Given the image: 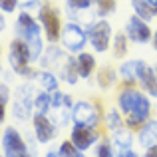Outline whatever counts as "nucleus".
I'll return each instance as SVG.
<instances>
[{"mask_svg":"<svg viewBox=\"0 0 157 157\" xmlns=\"http://www.w3.org/2000/svg\"><path fill=\"white\" fill-rule=\"evenodd\" d=\"M117 107L121 113H125L127 129L139 131V127L151 117V100L145 92H139L135 86H121L117 94Z\"/></svg>","mask_w":157,"mask_h":157,"instance_id":"obj_1","label":"nucleus"},{"mask_svg":"<svg viewBox=\"0 0 157 157\" xmlns=\"http://www.w3.org/2000/svg\"><path fill=\"white\" fill-rule=\"evenodd\" d=\"M18 34L30 48L32 60H38L42 56V38H40V26L34 18L30 16V12L24 10L18 16Z\"/></svg>","mask_w":157,"mask_h":157,"instance_id":"obj_2","label":"nucleus"},{"mask_svg":"<svg viewBox=\"0 0 157 157\" xmlns=\"http://www.w3.org/2000/svg\"><path fill=\"white\" fill-rule=\"evenodd\" d=\"M38 18H40V24L44 26L46 38L50 40V42L60 40V30H62L60 12H58L50 2H44V4L38 6Z\"/></svg>","mask_w":157,"mask_h":157,"instance_id":"obj_3","label":"nucleus"},{"mask_svg":"<svg viewBox=\"0 0 157 157\" xmlns=\"http://www.w3.org/2000/svg\"><path fill=\"white\" fill-rule=\"evenodd\" d=\"M88 42V32L76 22H68L64 28H62V44L68 52L76 54V52H82Z\"/></svg>","mask_w":157,"mask_h":157,"instance_id":"obj_4","label":"nucleus"},{"mask_svg":"<svg viewBox=\"0 0 157 157\" xmlns=\"http://www.w3.org/2000/svg\"><path fill=\"white\" fill-rule=\"evenodd\" d=\"M10 62H12V68L18 74H22V76H32V70L28 68V62H32L30 48H28V44L24 42L22 38H16L14 42L10 44Z\"/></svg>","mask_w":157,"mask_h":157,"instance_id":"obj_5","label":"nucleus"},{"mask_svg":"<svg viewBox=\"0 0 157 157\" xmlns=\"http://www.w3.org/2000/svg\"><path fill=\"white\" fill-rule=\"evenodd\" d=\"M111 26L107 20H98L96 24H92L88 30V40L92 42L94 50L96 52H105L109 48L111 42Z\"/></svg>","mask_w":157,"mask_h":157,"instance_id":"obj_6","label":"nucleus"},{"mask_svg":"<svg viewBox=\"0 0 157 157\" xmlns=\"http://www.w3.org/2000/svg\"><path fill=\"white\" fill-rule=\"evenodd\" d=\"M125 34H127V38L135 44H147V42H151L153 30H151L149 22H145L143 18H139V16L133 14V16H129V20H127V24H125Z\"/></svg>","mask_w":157,"mask_h":157,"instance_id":"obj_7","label":"nucleus"},{"mask_svg":"<svg viewBox=\"0 0 157 157\" xmlns=\"http://www.w3.org/2000/svg\"><path fill=\"white\" fill-rule=\"evenodd\" d=\"M70 111H72L74 123H82V125L96 127L98 121H100V111H98L92 104H88V101H76Z\"/></svg>","mask_w":157,"mask_h":157,"instance_id":"obj_8","label":"nucleus"},{"mask_svg":"<svg viewBox=\"0 0 157 157\" xmlns=\"http://www.w3.org/2000/svg\"><path fill=\"white\" fill-rule=\"evenodd\" d=\"M4 151H6V157H30L26 151V145H24L22 137H20V133L16 129H12V127H8L6 131H4Z\"/></svg>","mask_w":157,"mask_h":157,"instance_id":"obj_9","label":"nucleus"},{"mask_svg":"<svg viewBox=\"0 0 157 157\" xmlns=\"http://www.w3.org/2000/svg\"><path fill=\"white\" fill-rule=\"evenodd\" d=\"M98 139V131L96 127L90 125H82V123H76L72 129V143L78 147L80 151H86L88 147H92V143Z\"/></svg>","mask_w":157,"mask_h":157,"instance_id":"obj_10","label":"nucleus"},{"mask_svg":"<svg viewBox=\"0 0 157 157\" xmlns=\"http://www.w3.org/2000/svg\"><path fill=\"white\" fill-rule=\"evenodd\" d=\"M34 133L38 137L40 143H46L54 139L56 135V125L52 123V119H48L44 113H36L34 115Z\"/></svg>","mask_w":157,"mask_h":157,"instance_id":"obj_11","label":"nucleus"},{"mask_svg":"<svg viewBox=\"0 0 157 157\" xmlns=\"http://www.w3.org/2000/svg\"><path fill=\"white\" fill-rule=\"evenodd\" d=\"M137 84L141 86V90L149 98H157V76H155V70L151 68V66H147L145 62H143L141 70H139Z\"/></svg>","mask_w":157,"mask_h":157,"instance_id":"obj_12","label":"nucleus"},{"mask_svg":"<svg viewBox=\"0 0 157 157\" xmlns=\"http://www.w3.org/2000/svg\"><path fill=\"white\" fill-rule=\"evenodd\" d=\"M143 66V60H127L119 66V76L123 78V86H137V76Z\"/></svg>","mask_w":157,"mask_h":157,"instance_id":"obj_13","label":"nucleus"},{"mask_svg":"<svg viewBox=\"0 0 157 157\" xmlns=\"http://www.w3.org/2000/svg\"><path fill=\"white\" fill-rule=\"evenodd\" d=\"M139 145L145 147V149L157 145V119L149 117L139 127Z\"/></svg>","mask_w":157,"mask_h":157,"instance_id":"obj_14","label":"nucleus"},{"mask_svg":"<svg viewBox=\"0 0 157 157\" xmlns=\"http://www.w3.org/2000/svg\"><path fill=\"white\" fill-rule=\"evenodd\" d=\"M26 94H30V86H22L16 94V104H14V113L18 119H26L30 115V109H32V104L28 101Z\"/></svg>","mask_w":157,"mask_h":157,"instance_id":"obj_15","label":"nucleus"},{"mask_svg":"<svg viewBox=\"0 0 157 157\" xmlns=\"http://www.w3.org/2000/svg\"><path fill=\"white\" fill-rule=\"evenodd\" d=\"M76 64H78V74H80V78H90L92 72L96 70V58L88 52H80Z\"/></svg>","mask_w":157,"mask_h":157,"instance_id":"obj_16","label":"nucleus"},{"mask_svg":"<svg viewBox=\"0 0 157 157\" xmlns=\"http://www.w3.org/2000/svg\"><path fill=\"white\" fill-rule=\"evenodd\" d=\"M113 145L119 147V151H125V149H131V143H133V135H131V129L127 127H119V129L113 131Z\"/></svg>","mask_w":157,"mask_h":157,"instance_id":"obj_17","label":"nucleus"},{"mask_svg":"<svg viewBox=\"0 0 157 157\" xmlns=\"http://www.w3.org/2000/svg\"><path fill=\"white\" fill-rule=\"evenodd\" d=\"M131 8H133V14L139 16V18H143L145 22H151V20H155V10L151 8V4L147 2V0H131Z\"/></svg>","mask_w":157,"mask_h":157,"instance_id":"obj_18","label":"nucleus"},{"mask_svg":"<svg viewBox=\"0 0 157 157\" xmlns=\"http://www.w3.org/2000/svg\"><path fill=\"white\" fill-rule=\"evenodd\" d=\"M36 80H38L40 88H42L44 92H56L58 90V80L50 72H38L36 74Z\"/></svg>","mask_w":157,"mask_h":157,"instance_id":"obj_19","label":"nucleus"},{"mask_svg":"<svg viewBox=\"0 0 157 157\" xmlns=\"http://www.w3.org/2000/svg\"><path fill=\"white\" fill-rule=\"evenodd\" d=\"M78 64L74 58H68V62H66V66L62 68V78H64L68 84H76L78 82Z\"/></svg>","mask_w":157,"mask_h":157,"instance_id":"obj_20","label":"nucleus"},{"mask_svg":"<svg viewBox=\"0 0 157 157\" xmlns=\"http://www.w3.org/2000/svg\"><path fill=\"white\" fill-rule=\"evenodd\" d=\"M127 34H123V32H119V34L113 36V54L115 58H123L127 54Z\"/></svg>","mask_w":157,"mask_h":157,"instance_id":"obj_21","label":"nucleus"},{"mask_svg":"<svg viewBox=\"0 0 157 157\" xmlns=\"http://www.w3.org/2000/svg\"><path fill=\"white\" fill-rule=\"evenodd\" d=\"M98 82H100V88H111L113 86V82H115V72L109 68V66H105V68H101L100 70V74H98Z\"/></svg>","mask_w":157,"mask_h":157,"instance_id":"obj_22","label":"nucleus"},{"mask_svg":"<svg viewBox=\"0 0 157 157\" xmlns=\"http://www.w3.org/2000/svg\"><path fill=\"white\" fill-rule=\"evenodd\" d=\"M34 105H36V111H38V113H48V109L52 107V96H48V92L42 90V94L36 96Z\"/></svg>","mask_w":157,"mask_h":157,"instance_id":"obj_23","label":"nucleus"},{"mask_svg":"<svg viewBox=\"0 0 157 157\" xmlns=\"http://www.w3.org/2000/svg\"><path fill=\"white\" fill-rule=\"evenodd\" d=\"M94 4H96V8H98V14L107 16V14H111V12L115 10L117 0H94Z\"/></svg>","mask_w":157,"mask_h":157,"instance_id":"obj_24","label":"nucleus"},{"mask_svg":"<svg viewBox=\"0 0 157 157\" xmlns=\"http://www.w3.org/2000/svg\"><path fill=\"white\" fill-rule=\"evenodd\" d=\"M107 127H109L111 131L123 127V117H121V113H119L117 109H109L107 111Z\"/></svg>","mask_w":157,"mask_h":157,"instance_id":"obj_25","label":"nucleus"},{"mask_svg":"<svg viewBox=\"0 0 157 157\" xmlns=\"http://www.w3.org/2000/svg\"><path fill=\"white\" fill-rule=\"evenodd\" d=\"M60 157H84V153L72 141H64L60 145Z\"/></svg>","mask_w":157,"mask_h":157,"instance_id":"obj_26","label":"nucleus"},{"mask_svg":"<svg viewBox=\"0 0 157 157\" xmlns=\"http://www.w3.org/2000/svg\"><path fill=\"white\" fill-rule=\"evenodd\" d=\"M94 4V0H68V8L70 10H88Z\"/></svg>","mask_w":157,"mask_h":157,"instance_id":"obj_27","label":"nucleus"},{"mask_svg":"<svg viewBox=\"0 0 157 157\" xmlns=\"http://www.w3.org/2000/svg\"><path fill=\"white\" fill-rule=\"evenodd\" d=\"M98 157H113V145L109 141H101L98 145Z\"/></svg>","mask_w":157,"mask_h":157,"instance_id":"obj_28","label":"nucleus"},{"mask_svg":"<svg viewBox=\"0 0 157 157\" xmlns=\"http://www.w3.org/2000/svg\"><path fill=\"white\" fill-rule=\"evenodd\" d=\"M18 6V0H0V8L4 12H14Z\"/></svg>","mask_w":157,"mask_h":157,"instance_id":"obj_29","label":"nucleus"},{"mask_svg":"<svg viewBox=\"0 0 157 157\" xmlns=\"http://www.w3.org/2000/svg\"><path fill=\"white\" fill-rule=\"evenodd\" d=\"M117 157H137V153H135V151H131V149H125V151H119Z\"/></svg>","mask_w":157,"mask_h":157,"instance_id":"obj_30","label":"nucleus"},{"mask_svg":"<svg viewBox=\"0 0 157 157\" xmlns=\"http://www.w3.org/2000/svg\"><path fill=\"white\" fill-rule=\"evenodd\" d=\"M143 157H157V145L149 147V149L145 151V155H143Z\"/></svg>","mask_w":157,"mask_h":157,"instance_id":"obj_31","label":"nucleus"},{"mask_svg":"<svg viewBox=\"0 0 157 157\" xmlns=\"http://www.w3.org/2000/svg\"><path fill=\"white\" fill-rule=\"evenodd\" d=\"M151 44H153V50H157V30L153 32V36H151Z\"/></svg>","mask_w":157,"mask_h":157,"instance_id":"obj_32","label":"nucleus"},{"mask_svg":"<svg viewBox=\"0 0 157 157\" xmlns=\"http://www.w3.org/2000/svg\"><path fill=\"white\" fill-rule=\"evenodd\" d=\"M147 2L151 4V8H153V10H155V14H157V0H147Z\"/></svg>","mask_w":157,"mask_h":157,"instance_id":"obj_33","label":"nucleus"},{"mask_svg":"<svg viewBox=\"0 0 157 157\" xmlns=\"http://www.w3.org/2000/svg\"><path fill=\"white\" fill-rule=\"evenodd\" d=\"M2 119H4V104L0 101V121H2Z\"/></svg>","mask_w":157,"mask_h":157,"instance_id":"obj_34","label":"nucleus"},{"mask_svg":"<svg viewBox=\"0 0 157 157\" xmlns=\"http://www.w3.org/2000/svg\"><path fill=\"white\" fill-rule=\"evenodd\" d=\"M4 26H6V22H4V18H2V14H0V32L4 30Z\"/></svg>","mask_w":157,"mask_h":157,"instance_id":"obj_35","label":"nucleus"},{"mask_svg":"<svg viewBox=\"0 0 157 157\" xmlns=\"http://www.w3.org/2000/svg\"><path fill=\"white\" fill-rule=\"evenodd\" d=\"M46 157H60V153H54V151H52V153H48Z\"/></svg>","mask_w":157,"mask_h":157,"instance_id":"obj_36","label":"nucleus"},{"mask_svg":"<svg viewBox=\"0 0 157 157\" xmlns=\"http://www.w3.org/2000/svg\"><path fill=\"white\" fill-rule=\"evenodd\" d=\"M155 76H157V66H155Z\"/></svg>","mask_w":157,"mask_h":157,"instance_id":"obj_37","label":"nucleus"}]
</instances>
